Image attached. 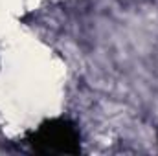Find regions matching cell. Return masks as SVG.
Masks as SVG:
<instances>
[{
	"instance_id": "1",
	"label": "cell",
	"mask_w": 158,
	"mask_h": 156,
	"mask_svg": "<svg viewBox=\"0 0 158 156\" xmlns=\"http://www.w3.org/2000/svg\"><path fill=\"white\" fill-rule=\"evenodd\" d=\"M30 145L40 154H77L79 132L66 119H50L42 123L37 132L30 136Z\"/></svg>"
}]
</instances>
